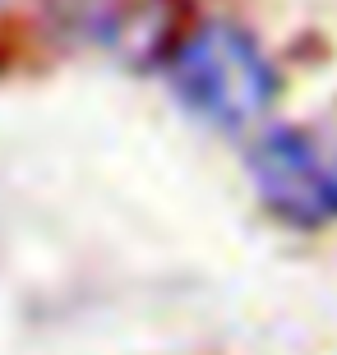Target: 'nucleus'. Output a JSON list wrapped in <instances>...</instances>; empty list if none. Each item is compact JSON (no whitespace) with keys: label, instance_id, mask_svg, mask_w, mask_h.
Instances as JSON below:
<instances>
[{"label":"nucleus","instance_id":"f257e3e1","mask_svg":"<svg viewBox=\"0 0 337 355\" xmlns=\"http://www.w3.org/2000/svg\"><path fill=\"white\" fill-rule=\"evenodd\" d=\"M171 88L199 120L217 130H245L277 97V69L254 33L236 24H199L190 28L167 60Z\"/></svg>","mask_w":337,"mask_h":355},{"label":"nucleus","instance_id":"f03ea898","mask_svg":"<svg viewBox=\"0 0 337 355\" xmlns=\"http://www.w3.org/2000/svg\"><path fill=\"white\" fill-rule=\"evenodd\" d=\"M249 180L263 208L300 231L337 222V157L305 130L277 125L249 148Z\"/></svg>","mask_w":337,"mask_h":355}]
</instances>
